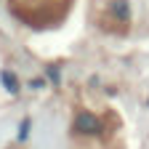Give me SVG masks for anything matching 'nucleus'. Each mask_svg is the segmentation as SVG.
Segmentation results:
<instances>
[{"label":"nucleus","instance_id":"1","mask_svg":"<svg viewBox=\"0 0 149 149\" xmlns=\"http://www.w3.org/2000/svg\"><path fill=\"white\" fill-rule=\"evenodd\" d=\"M77 130H83V133H99V130H101V123L93 117V115H80L77 117Z\"/></svg>","mask_w":149,"mask_h":149}]
</instances>
